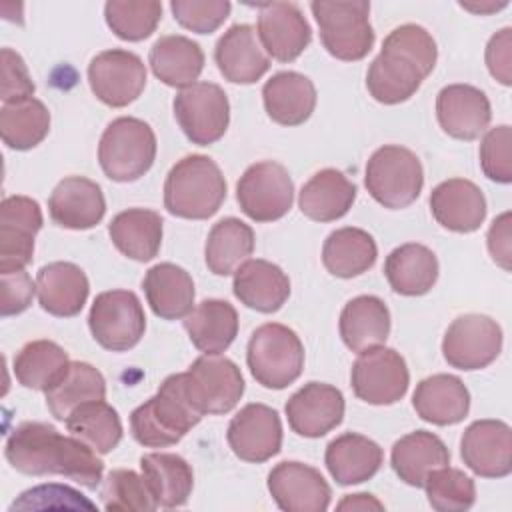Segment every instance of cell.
I'll return each mask as SVG.
<instances>
[{
  "label": "cell",
  "mask_w": 512,
  "mask_h": 512,
  "mask_svg": "<svg viewBox=\"0 0 512 512\" xmlns=\"http://www.w3.org/2000/svg\"><path fill=\"white\" fill-rule=\"evenodd\" d=\"M4 456L28 476H64L94 490L102 482L104 462L82 440L62 436L52 424L22 422L6 438Z\"/></svg>",
  "instance_id": "1"
},
{
  "label": "cell",
  "mask_w": 512,
  "mask_h": 512,
  "mask_svg": "<svg viewBox=\"0 0 512 512\" xmlns=\"http://www.w3.org/2000/svg\"><path fill=\"white\" fill-rule=\"evenodd\" d=\"M438 48L432 34L418 24L394 28L366 72V88L380 104H400L416 94L434 70Z\"/></svg>",
  "instance_id": "2"
},
{
  "label": "cell",
  "mask_w": 512,
  "mask_h": 512,
  "mask_svg": "<svg viewBox=\"0 0 512 512\" xmlns=\"http://www.w3.org/2000/svg\"><path fill=\"white\" fill-rule=\"evenodd\" d=\"M200 420L202 414L190 404L180 372L170 374L152 398L132 410L130 432L146 448H166L178 444Z\"/></svg>",
  "instance_id": "3"
},
{
  "label": "cell",
  "mask_w": 512,
  "mask_h": 512,
  "mask_svg": "<svg viewBox=\"0 0 512 512\" xmlns=\"http://www.w3.org/2000/svg\"><path fill=\"white\" fill-rule=\"evenodd\" d=\"M226 200V180L220 166L204 156L190 154L178 160L164 182V208L178 218L206 220Z\"/></svg>",
  "instance_id": "4"
},
{
  "label": "cell",
  "mask_w": 512,
  "mask_h": 512,
  "mask_svg": "<svg viewBox=\"0 0 512 512\" xmlns=\"http://www.w3.org/2000/svg\"><path fill=\"white\" fill-rule=\"evenodd\" d=\"M246 362L258 384L282 390L296 382L304 370V344L292 328L266 322L252 332Z\"/></svg>",
  "instance_id": "5"
},
{
  "label": "cell",
  "mask_w": 512,
  "mask_h": 512,
  "mask_svg": "<svg viewBox=\"0 0 512 512\" xmlns=\"http://www.w3.org/2000/svg\"><path fill=\"white\" fill-rule=\"evenodd\" d=\"M156 136L148 122L134 116L112 120L98 144L102 172L114 182H134L154 164Z\"/></svg>",
  "instance_id": "6"
},
{
  "label": "cell",
  "mask_w": 512,
  "mask_h": 512,
  "mask_svg": "<svg viewBox=\"0 0 512 512\" xmlns=\"http://www.w3.org/2000/svg\"><path fill=\"white\" fill-rule=\"evenodd\" d=\"M364 186L380 206L388 210L406 208L424 186L420 158L398 144L380 146L366 162Z\"/></svg>",
  "instance_id": "7"
},
{
  "label": "cell",
  "mask_w": 512,
  "mask_h": 512,
  "mask_svg": "<svg viewBox=\"0 0 512 512\" xmlns=\"http://www.w3.org/2000/svg\"><path fill=\"white\" fill-rule=\"evenodd\" d=\"M310 10L320 28V40L326 52L344 62L362 60L374 46L370 24V2H310Z\"/></svg>",
  "instance_id": "8"
},
{
  "label": "cell",
  "mask_w": 512,
  "mask_h": 512,
  "mask_svg": "<svg viewBox=\"0 0 512 512\" xmlns=\"http://www.w3.org/2000/svg\"><path fill=\"white\" fill-rule=\"evenodd\" d=\"M190 404L202 414H226L244 394L240 368L226 356L204 354L182 372Z\"/></svg>",
  "instance_id": "9"
},
{
  "label": "cell",
  "mask_w": 512,
  "mask_h": 512,
  "mask_svg": "<svg viewBox=\"0 0 512 512\" xmlns=\"http://www.w3.org/2000/svg\"><path fill=\"white\" fill-rule=\"evenodd\" d=\"M94 340L110 352L134 348L146 330V316L138 296L130 290L100 292L88 314Z\"/></svg>",
  "instance_id": "10"
},
{
  "label": "cell",
  "mask_w": 512,
  "mask_h": 512,
  "mask_svg": "<svg viewBox=\"0 0 512 512\" xmlns=\"http://www.w3.org/2000/svg\"><path fill=\"white\" fill-rule=\"evenodd\" d=\"M240 210L254 222H274L284 218L294 202V182L288 170L274 162L262 160L250 164L236 184Z\"/></svg>",
  "instance_id": "11"
},
{
  "label": "cell",
  "mask_w": 512,
  "mask_h": 512,
  "mask_svg": "<svg viewBox=\"0 0 512 512\" xmlns=\"http://www.w3.org/2000/svg\"><path fill=\"white\" fill-rule=\"evenodd\" d=\"M172 108L178 126L192 144L210 146L228 130V96L214 82H194L182 88L174 96Z\"/></svg>",
  "instance_id": "12"
},
{
  "label": "cell",
  "mask_w": 512,
  "mask_h": 512,
  "mask_svg": "<svg viewBox=\"0 0 512 512\" xmlns=\"http://www.w3.org/2000/svg\"><path fill=\"white\" fill-rule=\"evenodd\" d=\"M350 384L362 402L388 406L402 400L408 392L410 372L400 352L376 346L358 352V358L352 364Z\"/></svg>",
  "instance_id": "13"
},
{
  "label": "cell",
  "mask_w": 512,
  "mask_h": 512,
  "mask_svg": "<svg viewBox=\"0 0 512 512\" xmlns=\"http://www.w3.org/2000/svg\"><path fill=\"white\" fill-rule=\"evenodd\" d=\"M502 350V328L484 314L458 316L442 340L444 360L458 370H482L492 364Z\"/></svg>",
  "instance_id": "14"
},
{
  "label": "cell",
  "mask_w": 512,
  "mask_h": 512,
  "mask_svg": "<svg viewBox=\"0 0 512 512\" xmlns=\"http://www.w3.org/2000/svg\"><path fill=\"white\" fill-rule=\"evenodd\" d=\"M88 84L100 102L112 108H124L142 94L146 86V66L142 58L130 50H104L88 64Z\"/></svg>",
  "instance_id": "15"
},
{
  "label": "cell",
  "mask_w": 512,
  "mask_h": 512,
  "mask_svg": "<svg viewBox=\"0 0 512 512\" xmlns=\"http://www.w3.org/2000/svg\"><path fill=\"white\" fill-rule=\"evenodd\" d=\"M42 228L40 204L28 196H6L0 204V274L24 270Z\"/></svg>",
  "instance_id": "16"
},
{
  "label": "cell",
  "mask_w": 512,
  "mask_h": 512,
  "mask_svg": "<svg viewBox=\"0 0 512 512\" xmlns=\"http://www.w3.org/2000/svg\"><path fill=\"white\" fill-rule=\"evenodd\" d=\"M226 440L232 452L252 464H262L282 448V422L274 408L252 402L230 420Z\"/></svg>",
  "instance_id": "17"
},
{
  "label": "cell",
  "mask_w": 512,
  "mask_h": 512,
  "mask_svg": "<svg viewBox=\"0 0 512 512\" xmlns=\"http://www.w3.org/2000/svg\"><path fill=\"white\" fill-rule=\"evenodd\" d=\"M268 492L284 512H324L332 498L324 476L296 460H284L270 470Z\"/></svg>",
  "instance_id": "18"
},
{
  "label": "cell",
  "mask_w": 512,
  "mask_h": 512,
  "mask_svg": "<svg viewBox=\"0 0 512 512\" xmlns=\"http://www.w3.org/2000/svg\"><path fill=\"white\" fill-rule=\"evenodd\" d=\"M256 34L268 58L278 62L296 60L312 40V28L294 2L258 4Z\"/></svg>",
  "instance_id": "19"
},
{
  "label": "cell",
  "mask_w": 512,
  "mask_h": 512,
  "mask_svg": "<svg viewBox=\"0 0 512 512\" xmlns=\"http://www.w3.org/2000/svg\"><path fill=\"white\" fill-rule=\"evenodd\" d=\"M464 464L482 478H504L512 472V430L502 420H476L460 440Z\"/></svg>",
  "instance_id": "20"
},
{
  "label": "cell",
  "mask_w": 512,
  "mask_h": 512,
  "mask_svg": "<svg viewBox=\"0 0 512 512\" xmlns=\"http://www.w3.org/2000/svg\"><path fill=\"white\" fill-rule=\"evenodd\" d=\"M284 412L298 436L320 438L342 422L344 396L332 384L308 382L288 398Z\"/></svg>",
  "instance_id": "21"
},
{
  "label": "cell",
  "mask_w": 512,
  "mask_h": 512,
  "mask_svg": "<svg viewBox=\"0 0 512 512\" xmlns=\"http://www.w3.org/2000/svg\"><path fill=\"white\" fill-rule=\"evenodd\" d=\"M436 118L440 128L456 140L480 138L492 120L488 96L470 84H448L436 96Z\"/></svg>",
  "instance_id": "22"
},
{
  "label": "cell",
  "mask_w": 512,
  "mask_h": 512,
  "mask_svg": "<svg viewBox=\"0 0 512 512\" xmlns=\"http://www.w3.org/2000/svg\"><path fill=\"white\" fill-rule=\"evenodd\" d=\"M54 224L68 230H88L102 222L106 200L102 188L84 176H68L56 184L48 198Z\"/></svg>",
  "instance_id": "23"
},
{
  "label": "cell",
  "mask_w": 512,
  "mask_h": 512,
  "mask_svg": "<svg viewBox=\"0 0 512 512\" xmlns=\"http://www.w3.org/2000/svg\"><path fill=\"white\" fill-rule=\"evenodd\" d=\"M214 60L220 74L234 84H254L270 68V58L250 24L230 26L216 42Z\"/></svg>",
  "instance_id": "24"
},
{
  "label": "cell",
  "mask_w": 512,
  "mask_h": 512,
  "mask_svg": "<svg viewBox=\"0 0 512 512\" xmlns=\"http://www.w3.org/2000/svg\"><path fill=\"white\" fill-rule=\"evenodd\" d=\"M430 212L442 228L468 234L482 226L486 218V198L474 182L450 178L432 190Z\"/></svg>",
  "instance_id": "25"
},
{
  "label": "cell",
  "mask_w": 512,
  "mask_h": 512,
  "mask_svg": "<svg viewBox=\"0 0 512 512\" xmlns=\"http://www.w3.org/2000/svg\"><path fill=\"white\" fill-rule=\"evenodd\" d=\"M90 284L84 270L72 262H50L36 274V294L44 312L58 318L80 314Z\"/></svg>",
  "instance_id": "26"
},
{
  "label": "cell",
  "mask_w": 512,
  "mask_h": 512,
  "mask_svg": "<svg viewBox=\"0 0 512 512\" xmlns=\"http://www.w3.org/2000/svg\"><path fill=\"white\" fill-rule=\"evenodd\" d=\"M232 290L246 308L272 314L288 300L290 280L280 266L262 258H248L234 272Z\"/></svg>",
  "instance_id": "27"
},
{
  "label": "cell",
  "mask_w": 512,
  "mask_h": 512,
  "mask_svg": "<svg viewBox=\"0 0 512 512\" xmlns=\"http://www.w3.org/2000/svg\"><path fill=\"white\" fill-rule=\"evenodd\" d=\"M412 406L424 422L452 426L468 416L470 392L458 376L432 374L416 384Z\"/></svg>",
  "instance_id": "28"
},
{
  "label": "cell",
  "mask_w": 512,
  "mask_h": 512,
  "mask_svg": "<svg viewBox=\"0 0 512 512\" xmlns=\"http://www.w3.org/2000/svg\"><path fill=\"white\" fill-rule=\"evenodd\" d=\"M262 100L266 114L276 124L298 126L304 124L316 108V88L308 76L284 70L266 80Z\"/></svg>",
  "instance_id": "29"
},
{
  "label": "cell",
  "mask_w": 512,
  "mask_h": 512,
  "mask_svg": "<svg viewBox=\"0 0 512 512\" xmlns=\"http://www.w3.org/2000/svg\"><path fill=\"white\" fill-rule=\"evenodd\" d=\"M142 290L152 312L162 320H180L194 308V280L172 262H160L148 268Z\"/></svg>",
  "instance_id": "30"
},
{
  "label": "cell",
  "mask_w": 512,
  "mask_h": 512,
  "mask_svg": "<svg viewBox=\"0 0 512 512\" xmlns=\"http://www.w3.org/2000/svg\"><path fill=\"white\" fill-rule=\"evenodd\" d=\"M382 448L368 436L344 432L326 446L324 462L330 476L340 486H352L370 480L382 466Z\"/></svg>",
  "instance_id": "31"
},
{
  "label": "cell",
  "mask_w": 512,
  "mask_h": 512,
  "mask_svg": "<svg viewBox=\"0 0 512 512\" xmlns=\"http://www.w3.org/2000/svg\"><path fill=\"white\" fill-rule=\"evenodd\" d=\"M356 200V184L336 168L316 172L300 190V212L314 222H334L348 214Z\"/></svg>",
  "instance_id": "32"
},
{
  "label": "cell",
  "mask_w": 512,
  "mask_h": 512,
  "mask_svg": "<svg viewBox=\"0 0 512 512\" xmlns=\"http://www.w3.org/2000/svg\"><path fill=\"white\" fill-rule=\"evenodd\" d=\"M154 76L172 88L192 86L204 70V52L198 42L182 34L160 36L148 54Z\"/></svg>",
  "instance_id": "33"
},
{
  "label": "cell",
  "mask_w": 512,
  "mask_h": 512,
  "mask_svg": "<svg viewBox=\"0 0 512 512\" xmlns=\"http://www.w3.org/2000/svg\"><path fill=\"white\" fill-rule=\"evenodd\" d=\"M390 464L404 484L422 488L432 470L450 464V450L436 434L416 430L394 442Z\"/></svg>",
  "instance_id": "34"
},
{
  "label": "cell",
  "mask_w": 512,
  "mask_h": 512,
  "mask_svg": "<svg viewBox=\"0 0 512 512\" xmlns=\"http://www.w3.org/2000/svg\"><path fill=\"white\" fill-rule=\"evenodd\" d=\"M340 336L352 352L384 346L390 334V312L384 300L372 294H362L346 302L340 314Z\"/></svg>",
  "instance_id": "35"
},
{
  "label": "cell",
  "mask_w": 512,
  "mask_h": 512,
  "mask_svg": "<svg viewBox=\"0 0 512 512\" xmlns=\"http://www.w3.org/2000/svg\"><path fill=\"white\" fill-rule=\"evenodd\" d=\"M384 276L396 294L422 296L438 280V258L428 246L408 242L386 256Z\"/></svg>",
  "instance_id": "36"
},
{
  "label": "cell",
  "mask_w": 512,
  "mask_h": 512,
  "mask_svg": "<svg viewBox=\"0 0 512 512\" xmlns=\"http://www.w3.org/2000/svg\"><path fill=\"white\" fill-rule=\"evenodd\" d=\"M142 476L158 508L184 506L194 488L192 466L172 452H150L140 458Z\"/></svg>",
  "instance_id": "37"
},
{
  "label": "cell",
  "mask_w": 512,
  "mask_h": 512,
  "mask_svg": "<svg viewBox=\"0 0 512 512\" xmlns=\"http://www.w3.org/2000/svg\"><path fill=\"white\" fill-rule=\"evenodd\" d=\"M184 330L200 352L222 354L238 334L236 308L220 298L202 300L184 318Z\"/></svg>",
  "instance_id": "38"
},
{
  "label": "cell",
  "mask_w": 512,
  "mask_h": 512,
  "mask_svg": "<svg viewBox=\"0 0 512 512\" xmlns=\"http://www.w3.org/2000/svg\"><path fill=\"white\" fill-rule=\"evenodd\" d=\"M162 216L148 208H128L112 218L108 234L112 244L126 258L136 262L152 260L162 244Z\"/></svg>",
  "instance_id": "39"
},
{
  "label": "cell",
  "mask_w": 512,
  "mask_h": 512,
  "mask_svg": "<svg viewBox=\"0 0 512 512\" xmlns=\"http://www.w3.org/2000/svg\"><path fill=\"white\" fill-rule=\"evenodd\" d=\"M378 248L374 238L354 226H344L328 234L322 246V264L336 278H354L370 270Z\"/></svg>",
  "instance_id": "40"
},
{
  "label": "cell",
  "mask_w": 512,
  "mask_h": 512,
  "mask_svg": "<svg viewBox=\"0 0 512 512\" xmlns=\"http://www.w3.org/2000/svg\"><path fill=\"white\" fill-rule=\"evenodd\" d=\"M254 252V230L240 218L228 216L218 220L208 232L204 260L212 274H234Z\"/></svg>",
  "instance_id": "41"
},
{
  "label": "cell",
  "mask_w": 512,
  "mask_h": 512,
  "mask_svg": "<svg viewBox=\"0 0 512 512\" xmlns=\"http://www.w3.org/2000/svg\"><path fill=\"white\" fill-rule=\"evenodd\" d=\"M46 406L50 414L66 422V418L84 402L106 398V380L98 368L88 362H70L64 376L46 392Z\"/></svg>",
  "instance_id": "42"
},
{
  "label": "cell",
  "mask_w": 512,
  "mask_h": 512,
  "mask_svg": "<svg viewBox=\"0 0 512 512\" xmlns=\"http://www.w3.org/2000/svg\"><path fill=\"white\" fill-rule=\"evenodd\" d=\"M66 350L52 340H32L20 348L14 358V376L18 384L30 390L46 392L68 370Z\"/></svg>",
  "instance_id": "43"
},
{
  "label": "cell",
  "mask_w": 512,
  "mask_h": 512,
  "mask_svg": "<svg viewBox=\"0 0 512 512\" xmlns=\"http://www.w3.org/2000/svg\"><path fill=\"white\" fill-rule=\"evenodd\" d=\"M68 432L90 446L96 454L112 452L122 440V422L110 404L104 400H92L80 404L66 418Z\"/></svg>",
  "instance_id": "44"
},
{
  "label": "cell",
  "mask_w": 512,
  "mask_h": 512,
  "mask_svg": "<svg viewBox=\"0 0 512 512\" xmlns=\"http://www.w3.org/2000/svg\"><path fill=\"white\" fill-rule=\"evenodd\" d=\"M50 132V112L38 98L4 104L0 108V136L12 150H30Z\"/></svg>",
  "instance_id": "45"
},
{
  "label": "cell",
  "mask_w": 512,
  "mask_h": 512,
  "mask_svg": "<svg viewBox=\"0 0 512 512\" xmlns=\"http://www.w3.org/2000/svg\"><path fill=\"white\" fill-rule=\"evenodd\" d=\"M104 18L120 40L140 42L156 30L162 4L156 0H110L104 6Z\"/></svg>",
  "instance_id": "46"
},
{
  "label": "cell",
  "mask_w": 512,
  "mask_h": 512,
  "mask_svg": "<svg viewBox=\"0 0 512 512\" xmlns=\"http://www.w3.org/2000/svg\"><path fill=\"white\" fill-rule=\"evenodd\" d=\"M422 488L426 490L428 504L438 512H462L476 502L474 480L448 464L432 470Z\"/></svg>",
  "instance_id": "47"
},
{
  "label": "cell",
  "mask_w": 512,
  "mask_h": 512,
  "mask_svg": "<svg viewBox=\"0 0 512 512\" xmlns=\"http://www.w3.org/2000/svg\"><path fill=\"white\" fill-rule=\"evenodd\" d=\"M100 498L106 510L150 512L158 508L144 476L126 468H116L106 476Z\"/></svg>",
  "instance_id": "48"
},
{
  "label": "cell",
  "mask_w": 512,
  "mask_h": 512,
  "mask_svg": "<svg viewBox=\"0 0 512 512\" xmlns=\"http://www.w3.org/2000/svg\"><path fill=\"white\" fill-rule=\"evenodd\" d=\"M170 10L174 20L196 34H212L230 16L228 0H172Z\"/></svg>",
  "instance_id": "49"
},
{
  "label": "cell",
  "mask_w": 512,
  "mask_h": 512,
  "mask_svg": "<svg viewBox=\"0 0 512 512\" xmlns=\"http://www.w3.org/2000/svg\"><path fill=\"white\" fill-rule=\"evenodd\" d=\"M512 130L508 124L490 128L480 142V168L486 178L498 184H510L512 160H510Z\"/></svg>",
  "instance_id": "50"
},
{
  "label": "cell",
  "mask_w": 512,
  "mask_h": 512,
  "mask_svg": "<svg viewBox=\"0 0 512 512\" xmlns=\"http://www.w3.org/2000/svg\"><path fill=\"white\" fill-rule=\"evenodd\" d=\"M44 510V508H88L94 510L96 504L84 498L78 490L64 484H42L20 494L18 500L10 504L12 510Z\"/></svg>",
  "instance_id": "51"
},
{
  "label": "cell",
  "mask_w": 512,
  "mask_h": 512,
  "mask_svg": "<svg viewBox=\"0 0 512 512\" xmlns=\"http://www.w3.org/2000/svg\"><path fill=\"white\" fill-rule=\"evenodd\" d=\"M0 58H2V88H0L2 102L12 104V102L32 98L36 86L30 78V72L22 56L12 48H2Z\"/></svg>",
  "instance_id": "52"
},
{
  "label": "cell",
  "mask_w": 512,
  "mask_h": 512,
  "mask_svg": "<svg viewBox=\"0 0 512 512\" xmlns=\"http://www.w3.org/2000/svg\"><path fill=\"white\" fill-rule=\"evenodd\" d=\"M0 316H16L30 308L32 298L36 294V282H32L30 274L26 270L16 272H4L0 274Z\"/></svg>",
  "instance_id": "53"
},
{
  "label": "cell",
  "mask_w": 512,
  "mask_h": 512,
  "mask_svg": "<svg viewBox=\"0 0 512 512\" xmlns=\"http://www.w3.org/2000/svg\"><path fill=\"white\" fill-rule=\"evenodd\" d=\"M486 66L492 78H496L500 84L510 86V60H512V28L498 30L486 44Z\"/></svg>",
  "instance_id": "54"
},
{
  "label": "cell",
  "mask_w": 512,
  "mask_h": 512,
  "mask_svg": "<svg viewBox=\"0 0 512 512\" xmlns=\"http://www.w3.org/2000/svg\"><path fill=\"white\" fill-rule=\"evenodd\" d=\"M488 252L492 256V260L502 266L506 272L510 270V212L500 214L498 218H494L488 236Z\"/></svg>",
  "instance_id": "55"
},
{
  "label": "cell",
  "mask_w": 512,
  "mask_h": 512,
  "mask_svg": "<svg viewBox=\"0 0 512 512\" xmlns=\"http://www.w3.org/2000/svg\"><path fill=\"white\" fill-rule=\"evenodd\" d=\"M384 504L378 502L372 494H348L338 502V510H382Z\"/></svg>",
  "instance_id": "56"
},
{
  "label": "cell",
  "mask_w": 512,
  "mask_h": 512,
  "mask_svg": "<svg viewBox=\"0 0 512 512\" xmlns=\"http://www.w3.org/2000/svg\"><path fill=\"white\" fill-rule=\"evenodd\" d=\"M460 6L470 10V12H474V14H488V12H496V10L504 8V6H508V2H498V4L496 2H488V4H466V2H460Z\"/></svg>",
  "instance_id": "57"
}]
</instances>
